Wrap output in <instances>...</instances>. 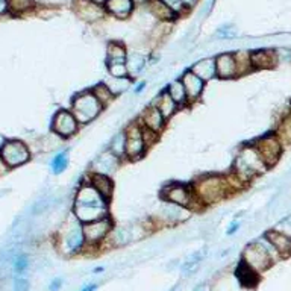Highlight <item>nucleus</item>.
Listing matches in <instances>:
<instances>
[{"mask_svg": "<svg viewBox=\"0 0 291 291\" xmlns=\"http://www.w3.org/2000/svg\"><path fill=\"white\" fill-rule=\"evenodd\" d=\"M73 214L81 223H90L110 217V202L87 180L74 196Z\"/></svg>", "mask_w": 291, "mask_h": 291, "instance_id": "1", "label": "nucleus"}, {"mask_svg": "<svg viewBox=\"0 0 291 291\" xmlns=\"http://www.w3.org/2000/svg\"><path fill=\"white\" fill-rule=\"evenodd\" d=\"M194 196L200 206H208L222 202L228 194L232 193V188L226 176L206 175L199 177L193 183Z\"/></svg>", "mask_w": 291, "mask_h": 291, "instance_id": "2", "label": "nucleus"}, {"mask_svg": "<svg viewBox=\"0 0 291 291\" xmlns=\"http://www.w3.org/2000/svg\"><path fill=\"white\" fill-rule=\"evenodd\" d=\"M87 249L84 223H81L71 213L62 223L58 232V250L64 256H74Z\"/></svg>", "mask_w": 291, "mask_h": 291, "instance_id": "3", "label": "nucleus"}, {"mask_svg": "<svg viewBox=\"0 0 291 291\" xmlns=\"http://www.w3.org/2000/svg\"><path fill=\"white\" fill-rule=\"evenodd\" d=\"M267 169H269V166L264 163V160L261 158L256 147L244 146L235 158L232 173L246 185L252 179L262 175Z\"/></svg>", "mask_w": 291, "mask_h": 291, "instance_id": "4", "label": "nucleus"}, {"mask_svg": "<svg viewBox=\"0 0 291 291\" xmlns=\"http://www.w3.org/2000/svg\"><path fill=\"white\" fill-rule=\"evenodd\" d=\"M103 105L97 100V97L91 93V90L79 93L71 102V113L77 118L79 124H87L96 120L102 113Z\"/></svg>", "mask_w": 291, "mask_h": 291, "instance_id": "5", "label": "nucleus"}, {"mask_svg": "<svg viewBox=\"0 0 291 291\" xmlns=\"http://www.w3.org/2000/svg\"><path fill=\"white\" fill-rule=\"evenodd\" d=\"M113 229H114V223H113L111 216L100 219V220L90 222V223H84V235H85L87 249H97L99 246H102L111 235Z\"/></svg>", "mask_w": 291, "mask_h": 291, "instance_id": "6", "label": "nucleus"}, {"mask_svg": "<svg viewBox=\"0 0 291 291\" xmlns=\"http://www.w3.org/2000/svg\"><path fill=\"white\" fill-rule=\"evenodd\" d=\"M31 158V152L28 146L20 140H6L0 147V160L6 167L15 169L28 163Z\"/></svg>", "mask_w": 291, "mask_h": 291, "instance_id": "7", "label": "nucleus"}, {"mask_svg": "<svg viewBox=\"0 0 291 291\" xmlns=\"http://www.w3.org/2000/svg\"><path fill=\"white\" fill-rule=\"evenodd\" d=\"M161 196L166 202H170V203H175L179 206H183V208H196V206H200L196 196H194V191H193V187H188V185H183V183H169L163 188L161 191Z\"/></svg>", "mask_w": 291, "mask_h": 291, "instance_id": "8", "label": "nucleus"}, {"mask_svg": "<svg viewBox=\"0 0 291 291\" xmlns=\"http://www.w3.org/2000/svg\"><path fill=\"white\" fill-rule=\"evenodd\" d=\"M243 261L256 273H262L273 266V261L270 255L267 253L261 240H256L255 243H250L246 246L243 252Z\"/></svg>", "mask_w": 291, "mask_h": 291, "instance_id": "9", "label": "nucleus"}, {"mask_svg": "<svg viewBox=\"0 0 291 291\" xmlns=\"http://www.w3.org/2000/svg\"><path fill=\"white\" fill-rule=\"evenodd\" d=\"M126 134V158L130 161H137L144 156L147 152V144L143 137V126L140 121L129 124L124 130Z\"/></svg>", "mask_w": 291, "mask_h": 291, "instance_id": "10", "label": "nucleus"}, {"mask_svg": "<svg viewBox=\"0 0 291 291\" xmlns=\"http://www.w3.org/2000/svg\"><path fill=\"white\" fill-rule=\"evenodd\" d=\"M253 146L256 147L261 158L264 160V163L269 167H272V166H275L278 163V160L281 156V152H282V143L276 137V134H270V135L258 138Z\"/></svg>", "mask_w": 291, "mask_h": 291, "instance_id": "11", "label": "nucleus"}, {"mask_svg": "<svg viewBox=\"0 0 291 291\" xmlns=\"http://www.w3.org/2000/svg\"><path fill=\"white\" fill-rule=\"evenodd\" d=\"M77 129H79V121H77V118L74 117V114L71 111L61 110L54 117L52 130L59 137L68 138V137L74 135L77 132Z\"/></svg>", "mask_w": 291, "mask_h": 291, "instance_id": "12", "label": "nucleus"}, {"mask_svg": "<svg viewBox=\"0 0 291 291\" xmlns=\"http://www.w3.org/2000/svg\"><path fill=\"white\" fill-rule=\"evenodd\" d=\"M74 12L87 23H96L107 14L105 6L97 0H74Z\"/></svg>", "mask_w": 291, "mask_h": 291, "instance_id": "13", "label": "nucleus"}, {"mask_svg": "<svg viewBox=\"0 0 291 291\" xmlns=\"http://www.w3.org/2000/svg\"><path fill=\"white\" fill-rule=\"evenodd\" d=\"M182 85L185 87L187 91V97H188V103H194L202 97V93L205 90V81H202L196 73H193L191 70H187L182 77H180Z\"/></svg>", "mask_w": 291, "mask_h": 291, "instance_id": "14", "label": "nucleus"}, {"mask_svg": "<svg viewBox=\"0 0 291 291\" xmlns=\"http://www.w3.org/2000/svg\"><path fill=\"white\" fill-rule=\"evenodd\" d=\"M216 71L217 77L229 81L238 77V68L233 54H222L216 58Z\"/></svg>", "mask_w": 291, "mask_h": 291, "instance_id": "15", "label": "nucleus"}, {"mask_svg": "<svg viewBox=\"0 0 291 291\" xmlns=\"http://www.w3.org/2000/svg\"><path fill=\"white\" fill-rule=\"evenodd\" d=\"M138 121L144 127H147V129L156 132V134L163 132V129L166 126V118H164V116L161 114V111L155 105H150L149 108H146Z\"/></svg>", "mask_w": 291, "mask_h": 291, "instance_id": "16", "label": "nucleus"}, {"mask_svg": "<svg viewBox=\"0 0 291 291\" xmlns=\"http://www.w3.org/2000/svg\"><path fill=\"white\" fill-rule=\"evenodd\" d=\"M276 54L273 50H255L250 52V64L253 70H267V68H273L276 65Z\"/></svg>", "mask_w": 291, "mask_h": 291, "instance_id": "17", "label": "nucleus"}, {"mask_svg": "<svg viewBox=\"0 0 291 291\" xmlns=\"http://www.w3.org/2000/svg\"><path fill=\"white\" fill-rule=\"evenodd\" d=\"M105 11L117 18H127L135 8L134 0H105Z\"/></svg>", "mask_w": 291, "mask_h": 291, "instance_id": "18", "label": "nucleus"}, {"mask_svg": "<svg viewBox=\"0 0 291 291\" xmlns=\"http://www.w3.org/2000/svg\"><path fill=\"white\" fill-rule=\"evenodd\" d=\"M88 182L110 202L113 194H114V182L111 179V176L100 175V173H90Z\"/></svg>", "mask_w": 291, "mask_h": 291, "instance_id": "19", "label": "nucleus"}, {"mask_svg": "<svg viewBox=\"0 0 291 291\" xmlns=\"http://www.w3.org/2000/svg\"><path fill=\"white\" fill-rule=\"evenodd\" d=\"M266 236L278 250L281 258H287L288 255H291V235L282 231H270L266 233Z\"/></svg>", "mask_w": 291, "mask_h": 291, "instance_id": "20", "label": "nucleus"}, {"mask_svg": "<svg viewBox=\"0 0 291 291\" xmlns=\"http://www.w3.org/2000/svg\"><path fill=\"white\" fill-rule=\"evenodd\" d=\"M120 163V158L116 156L111 150L100 155L96 163H94V167H93V173H100V175H111L113 172H116L117 166Z\"/></svg>", "mask_w": 291, "mask_h": 291, "instance_id": "21", "label": "nucleus"}, {"mask_svg": "<svg viewBox=\"0 0 291 291\" xmlns=\"http://www.w3.org/2000/svg\"><path fill=\"white\" fill-rule=\"evenodd\" d=\"M147 5H149L150 12L163 21H172L177 15L175 9L170 5H167L164 0H149Z\"/></svg>", "mask_w": 291, "mask_h": 291, "instance_id": "22", "label": "nucleus"}, {"mask_svg": "<svg viewBox=\"0 0 291 291\" xmlns=\"http://www.w3.org/2000/svg\"><path fill=\"white\" fill-rule=\"evenodd\" d=\"M191 71L196 73L202 81L208 82L211 81L213 77L217 76V71H216V58H206L197 61L193 67H191Z\"/></svg>", "mask_w": 291, "mask_h": 291, "instance_id": "23", "label": "nucleus"}, {"mask_svg": "<svg viewBox=\"0 0 291 291\" xmlns=\"http://www.w3.org/2000/svg\"><path fill=\"white\" fill-rule=\"evenodd\" d=\"M235 275H236V278L240 279V282H241L244 287H247V288H253V287L258 284L259 273H256L255 270H252L243 259L240 261Z\"/></svg>", "mask_w": 291, "mask_h": 291, "instance_id": "24", "label": "nucleus"}, {"mask_svg": "<svg viewBox=\"0 0 291 291\" xmlns=\"http://www.w3.org/2000/svg\"><path fill=\"white\" fill-rule=\"evenodd\" d=\"M153 105L161 111V114L164 116L166 120L175 116L176 111L179 110V105L169 96L167 91H163V93L156 97V100L153 102Z\"/></svg>", "mask_w": 291, "mask_h": 291, "instance_id": "25", "label": "nucleus"}, {"mask_svg": "<svg viewBox=\"0 0 291 291\" xmlns=\"http://www.w3.org/2000/svg\"><path fill=\"white\" fill-rule=\"evenodd\" d=\"M206 252H208L206 249H200V250H196L194 253H191V255L183 261V264L180 266V272H182V275L190 276L191 273H194V272L199 269L200 262L205 259Z\"/></svg>", "mask_w": 291, "mask_h": 291, "instance_id": "26", "label": "nucleus"}, {"mask_svg": "<svg viewBox=\"0 0 291 291\" xmlns=\"http://www.w3.org/2000/svg\"><path fill=\"white\" fill-rule=\"evenodd\" d=\"M108 65L111 64H126L127 62V52L121 43L113 41L108 44V55H107Z\"/></svg>", "mask_w": 291, "mask_h": 291, "instance_id": "27", "label": "nucleus"}, {"mask_svg": "<svg viewBox=\"0 0 291 291\" xmlns=\"http://www.w3.org/2000/svg\"><path fill=\"white\" fill-rule=\"evenodd\" d=\"M166 91L169 93V96L175 100L179 107H188V105H190V103H188V97H187L185 87L182 85L180 79L173 81V82L167 87V90H166Z\"/></svg>", "mask_w": 291, "mask_h": 291, "instance_id": "28", "label": "nucleus"}, {"mask_svg": "<svg viewBox=\"0 0 291 291\" xmlns=\"http://www.w3.org/2000/svg\"><path fill=\"white\" fill-rule=\"evenodd\" d=\"M91 93L97 97V100L103 105V108L107 107V105H110L114 99H116V96L111 93V90L108 88V85L103 82V84H99V85H96V87H93L91 88Z\"/></svg>", "mask_w": 291, "mask_h": 291, "instance_id": "29", "label": "nucleus"}, {"mask_svg": "<svg viewBox=\"0 0 291 291\" xmlns=\"http://www.w3.org/2000/svg\"><path fill=\"white\" fill-rule=\"evenodd\" d=\"M105 84L108 85V88L111 90V93L117 97L118 94L124 93V91L130 87L132 79H130V77H111V76H110V81L105 82Z\"/></svg>", "mask_w": 291, "mask_h": 291, "instance_id": "30", "label": "nucleus"}, {"mask_svg": "<svg viewBox=\"0 0 291 291\" xmlns=\"http://www.w3.org/2000/svg\"><path fill=\"white\" fill-rule=\"evenodd\" d=\"M236 61V68H238V76L246 74L252 71V64H250V52H236L233 54Z\"/></svg>", "mask_w": 291, "mask_h": 291, "instance_id": "31", "label": "nucleus"}, {"mask_svg": "<svg viewBox=\"0 0 291 291\" xmlns=\"http://www.w3.org/2000/svg\"><path fill=\"white\" fill-rule=\"evenodd\" d=\"M110 150H111L116 156H118L120 160H121L123 156L126 158V134H124V132L117 134L116 137L113 138Z\"/></svg>", "mask_w": 291, "mask_h": 291, "instance_id": "32", "label": "nucleus"}, {"mask_svg": "<svg viewBox=\"0 0 291 291\" xmlns=\"http://www.w3.org/2000/svg\"><path fill=\"white\" fill-rule=\"evenodd\" d=\"M276 137L281 140L282 144H291V116L284 118L278 127Z\"/></svg>", "mask_w": 291, "mask_h": 291, "instance_id": "33", "label": "nucleus"}, {"mask_svg": "<svg viewBox=\"0 0 291 291\" xmlns=\"http://www.w3.org/2000/svg\"><path fill=\"white\" fill-rule=\"evenodd\" d=\"M68 167V152L67 150H62L55 155V158L52 160V170L55 175L62 173L65 169Z\"/></svg>", "mask_w": 291, "mask_h": 291, "instance_id": "34", "label": "nucleus"}, {"mask_svg": "<svg viewBox=\"0 0 291 291\" xmlns=\"http://www.w3.org/2000/svg\"><path fill=\"white\" fill-rule=\"evenodd\" d=\"M32 6V0H8V8L14 12H26Z\"/></svg>", "mask_w": 291, "mask_h": 291, "instance_id": "35", "label": "nucleus"}, {"mask_svg": "<svg viewBox=\"0 0 291 291\" xmlns=\"http://www.w3.org/2000/svg\"><path fill=\"white\" fill-rule=\"evenodd\" d=\"M108 71L111 77H130L127 64H111L108 65Z\"/></svg>", "mask_w": 291, "mask_h": 291, "instance_id": "36", "label": "nucleus"}, {"mask_svg": "<svg viewBox=\"0 0 291 291\" xmlns=\"http://www.w3.org/2000/svg\"><path fill=\"white\" fill-rule=\"evenodd\" d=\"M217 37L222 40H229V38H235L236 37V28L232 24H225L223 28H220L217 31Z\"/></svg>", "mask_w": 291, "mask_h": 291, "instance_id": "37", "label": "nucleus"}, {"mask_svg": "<svg viewBox=\"0 0 291 291\" xmlns=\"http://www.w3.org/2000/svg\"><path fill=\"white\" fill-rule=\"evenodd\" d=\"M28 266H29V258L28 255H20L15 258L14 261V272L15 273H23L28 270Z\"/></svg>", "mask_w": 291, "mask_h": 291, "instance_id": "38", "label": "nucleus"}, {"mask_svg": "<svg viewBox=\"0 0 291 291\" xmlns=\"http://www.w3.org/2000/svg\"><path fill=\"white\" fill-rule=\"evenodd\" d=\"M14 291H29V281L21 276H17L14 279Z\"/></svg>", "mask_w": 291, "mask_h": 291, "instance_id": "39", "label": "nucleus"}, {"mask_svg": "<svg viewBox=\"0 0 291 291\" xmlns=\"http://www.w3.org/2000/svg\"><path fill=\"white\" fill-rule=\"evenodd\" d=\"M240 226H241V223L238 222V220H233L232 223L229 225V228H228V231H226V233L228 235H233V233L236 232L238 229H240Z\"/></svg>", "mask_w": 291, "mask_h": 291, "instance_id": "40", "label": "nucleus"}, {"mask_svg": "<svg viewBox=\"0 0 291 291\" xmlns=\"http://www.w3.org/2000/svg\"><path fill=\"white\" fill-rule=\"evenodd\" d=\"M62 285V279H55L52 284H50V291H57L58 288H61Z\"/></svg>", "mask_w": 291, "mask_h": 291, "instance_id": "41", "label": "nucleus"}, {"mask_svg": "<svg viewBox=\"0 0 291 291\" xmlns=\"http://www.w3.org/2000/svg\"><path fill=\"white\" fill-rule=\"evenodd\" d=\"M8 9V0H0V14H5Z\"/></svg>", "mask_w": 291, "mask_h": 291, "instance_id": "42", "label": "nucleus"}, {"mask_svg": "<svg viewBox=\"0 0 291 291\" xmlns=\"http://www.w3.org/2000/svg\"><path fill=\"white\" fill-rule=\"evenodd\" d=\"M81 291H97V285H96V284H88V285H85Z\"/></svg>", "mask_w": 291, "mask_h": 291, "instance_id": "43", "label": "nucleus"}, {"mask_svg": "<svg viewBox=\"0 0 291 291\" xmlns=\"http://www.w3.org/2000/svg\"><path fill=\"white\" fill-rule=\"evenodd\" d=\"M144 88H146V82H140V84L135 87V93H137V94H140Z\"/></svg>", "mask_w": 291, "mask_h": 291, "instance_id": "44", "label": "nucleus"}, {"mask_svg": "<svg viewBox=\"0 0 291 291\" xmlns=\"http://www.w3.org/2000/svg\"><path fill=\"white\" fill-rule=\"evenodd\" d=\"M197 0H182V3H183V8L185 6H191V5H194Z\"/></svg>", "mask_w": 291, "mask_h": 291, "instance_id": "45", "label": "nucleus"}, {"mask_svg": "<svg viewBox=\"0 0 291 291\" xmlns=\"http://www.w3.org/2000/svg\"><path fill=\"white\" fill-rule=\"evenodd\" d=\"M103 272V267H99V269H94V273H100Z\"/></svg>", "mask_w": 291, "mask_h": 291, "instance_id": "46", "label": "nucleus"}, {"mask_svg": "<svg viewBox=\"0 0 291 291\" xmlns=\"http://www.w3.org/2000/svg\"><path fill=\"white\" fill-rule=\"evenodd\" d=\"M149 0H134V3H147Z\"/></svg>", "mask_w": 291, "mask_h": 291, "instance_id": "47", "label": "nucleus"}]
</instances>
